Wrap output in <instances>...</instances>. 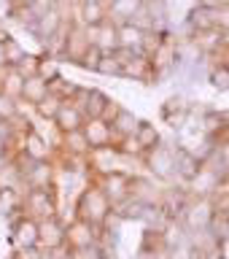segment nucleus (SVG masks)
<instances>
[{"instance_id":"3","label":"nucleus","mask_w":229,"mask_h":259,"mask_svg":"<svg viewBox=\"0 0 229 259\" xmlns=\"http://www.w3.org/2000/svg\"><path fill=\"white\" fill-rule=\"evenodd\" d=\"M141 165L149 170V173H154L157 178H173V170H175V149H170V146H165V143L154 146V149L143 151Z\"/></svg>"},{"instance_id":"22","label":"nucleus","mask_w":229,"mask_h":259,"mask_svg":"<svg viewBox=\"0 0 229 259\" xmlns=\"http://www.w3.org/2000/svg\"><path fill=\"white\" fill-rule=\"evenodd\" d=\"M95 73L97 76H108V78H121V57L116 52H103Z\"/></svg>"},{"instance_id":"17","label":"nucleus","mask_w":229,"mask_h":259,"mask_svg":"<svg viewBox=\"0 0 229 259\" xmlns=\"http://www.w3.org/2000/svg\"><path fill=\"white\" fill-rule=\"evenodd\" d=\"M143 8V0H111L108 3V22L121 24L132 22V16Z\"/></svg>"},{"instance_id":"14","label":"nucleus","mask_w":229,"mask_h":259,"mask_svg":"<svg viewBox=\"0 0 229 259\" xmlns=\"http://www.w3.org/2000/svg\"><path fill=\"white\" fill-rule=\"evenodd\" d=\"M116 40H119V49H124V52L143 54V30L138 24L132 22L116 24Z\"/></svg>"},{"instance_id":"36","label":"nucleus","mask_w":229,"mask_h":259,"mask_svg":"<svg viewBox=\"0 0 229 259\" xmlns=\"http://www.w3.org/2000/svg\"><path fill=\"white\" fill-rule=\"evenodd\" d=\"M135 259H167V251H138Z\"/></svg>"},{"instance_id":"19","label":"nucleus","mask_w":229,"mask_h":259,"mask_svg":"<svg viewBox=\"0 0 229 259\" xmlns=\"http://www.w3.org/2000/svg\"><path fill=\"white\" fill-rule=\"evenodd\" d=\"M46 95H49V84L38 76V73H35V76L24 78V84H22V100H27V103L35 105V103L43 100Z\"/></svg>"},{"instance_id":"33","label":"nucleus","mask_w":229,"mask_h":259,"mask_svg":"<svg viewBox=\"0 0 229 259\" xmlns=\"http://www.w3.org/2000/svg\"><path fill=\"white\" fill-rule=\"evenodd\" d=\"M121 108H124V105H121L119 100H113V97H108V103H105V108H103V113H100V119L111 124V121L119 116V111H121Z\"/></svg>"},{"instance_id":"31","label":"nucleus","mask_w":229,"mask_h":259,"mask_svg":"<svg viewBox=\"0 0 229 259\" xmlns=\"http://www.w3.org/2000/svg\"><path fill=\"white\" fill-rule=\"evenodd\" d=\"M100 49H97L95 44H89L86 46V52L81 54V60H78V68L81 70H89V73H95V68H97V62H100Z\"/></svg>"},{"instance_id":"38","label":"nucleus","mask_w":229,"mask_h":259,"mask_svg":"<svg viewBox=\"0 0 229 259\" xmlns=\"http://www.w3.org/2000/svg\"><path fill=\"white\" fill-rule=\"evenodd\" d=\"M216 259H226V256H224V254H221V256H216Z\"/></svg>"},{"instance_id":"35","label":"nucleus","mask_w":229,"mask_h":259,"mask_svg":"<svg viewBox=\"0 0 229 259\" xmlns=\"http://www.w3.org/2000/svg\"><path fill=\"white\" fill-rule=\"evenodd\" d=\"M68 259H100L97 256V248H81V251H70L68 248Z\"/></svg>"},{"instance_id":"12","label":"nucleus","mask_w":229,"mask_h":259,"mask_svg":"<svg viewBox=\"0 0 229 259\" xmlns=\"http://www.w3.org/2000/svg\"><path fill=\"white\" fill-rule=\"evenodd\" d=\"M159 116H162V121H167V124L181 127L184 121L192 116L189 113V100H186L184 95H170L167 100L159 105Z\"/></svg>"},{"instance_id":"37","label":"nucleus","mask_w":229,"mask_h":259,"mask_svg":"<svg viewBox=\"0 0 229 259\" xmlns=\"http://www.w3.org/2000/svg\"><path fill=\"white\" fill-rule=\"evenodd\" d=\"M0 65H6V57H3V38H0Z\"/></svg>"},{"instance_id":"5","label":"nucleus","mask_w":229,"mask_h":259,"mask_svg":"<svg viewBox=\"0 0 229 259\" xmlns=\"http://www.w3.org/2000/svg\"><path fill=\"white\" fill-rule=\"evenodd\" d=\"M132 178H135V176L116 170V173H105V176H100V178H95V181H97V186L105 192V197L111 200V205H116V202H121V200L129 197V192H132Z\"/></svg>"},{"instance_id":"27","label":"nucleus","mask_w":229,"mask_h":259,"mask_svg":"<svg viewBox=\"0 0 229 259\" xmlns=\"http://www.w3.org/2000/svg\"><path fill=\"white\" fill-rule=\"evenodd\" d=\"M208 232L213 235L216 240L226 243L229 240V216L226 213H216L213 210V216H210V222H208Z\"/></svg>"},{"instance_id":"34","label":"nucleus","mask_w":229,"mask_h":259,"mask_svg":"<svg viewBox=\"0 0 229 259\" xmlns=\"http://www.w3.org/2000/svg\"><path fill=\"white\" fill-rule=\"evenodd\" d=\"M218 30L224 32H229V0H224L221 6H218Z\"/></svg>"},{"instance_id":"30","label":"nucleus","mask_w":229,"mask_h":259,"mask_svg":"<svg viewBox=\"0 0 229 259\" xmlns=\"http://www.w3.org/2000/svg\"><path fill=\"white\" fill-rule=\"evenodd\" d=\"M38 57H40V54H30V52H27L16 65H11V68H16V73H19V76H24V78H27V76H35V73H38Z\"/></svg>"},{"instance_id":"4","label":"nucleus","mask_w":229,"mask_h":259,"mask_svg":"<svg viewBox=\"0 0 229 259\" xmlns=\"http://www.w3.org/2000/svg\"><path fill=\"white\" fill-rule=\"evenodd\" d=\"M19 154H24V157H27L30 162H49V159H57L54 146L49 143L40 133H35L32 127L24 130L22 143H19Z\"/></svg>"},{"instance_id":"15","label":"nucleus","mask_w":229,"mask_h":259,"mask_svg":"<svg viewBox=\"0 0 229 259\" xmlns=\"http://www.w3.org/2000/svg\"><path fill=\"white\" fill-rule=\"evenodd\" d=\"M84 113H81V108H76L70 100H62L60 111H57L54 116V127L60 130V133H73V130H81V124H84Z\"/></svg>"},{"instance_id":"1","label":"nucleus","mask_w":229,"mask_h":259,"mask_svg":"<svg viewBox=\"0 0 229 259\" xmlns=\"http://www.w3.org/2000/svg\"><path fill=\"white\" fill-rule=\"evenodd\" d=\"M73 205H76L78 219H84V222L95 224V227H100L105 219L111 216V210H113L111 200L105 197V192L97 186V181H89L84 189L73 197Z\"/></svg>"},{"instance_id":"2","label":"nucleus","mask_w":229,"mask_h":259,"mask_svg":"<svg viewBox=\"0 0 229 259\" xmlns=\"http://www.w3.org/2000/svg\"><path fill=\"white\" fill-rule=\"evenodd\" d=\"M54 186L49 189H24V200H22V210L35 222H43V219H54L57 210H60V197H57Z\"/></svg>"},{"instance_id":"11","label":"nucleus","mask_w":229,"mask_h":259,"mask_svg":"<svg viewBox=\"0 0 229 259\" xmlns=\"http://www.w3.org/2000/svg\"><path fill=\"white\" fill-rule=\"evenodd\" d=\"M81 133H84L89 149H100V146H111L113 143V130H111L108 121H103L100 116L97 119H84Z\"/></svg>"},{"instance_id":"18","label":"nucleus","mask_w":229,"mask_h":259,"mask_svg":"<svg viewBox=\"0 0 229 259\" xmlns=\"http://www.w3.org/2000/svg\"><path fill=\"white\" fill-rule=\"evenodd\" d=\"M138 124H141V119L135 116L129 108H121L119 111V116L111 121V130H113V143L119 141V138H124V135H135V130H138ZM111 143V146H113Z\"/></svg>"},{"instance_id":"25","label":"nucleus","mask_w":229,"mask_h":259,"mask_svg":"<svg viewBox=\"0 0 229 259\" xmlns=\"http://www.w3.org/2000/svg\"><path fill=\"white\" fill-rule=\"evenodd\" d=\"M208 87H213L216 92H229V68L224 62H216L208 68Z\"/></svg>"},{"instance_id":"32","label":"nucleus","mask_w":229,"mask_h":259,"mask_svg":"<svg viewBox=\"0 0 229 259\" xmlns=\"http://www.w3.org/2000/svg\"><path fill=\"white\" fill-rule=\"evenodd\" d=\"M16 119V100L0 92V121H11Z\"/></svg>"},{"instance_id":"6","label":"nucleus","mask_w":229,"mask_h":259,"mask_svg":"<svg viewBox=\"0 0 229 259\" xmlns=\"http://www.w3.org/2000/svg\"><path fill=\"white\" fill-rule=\"evenodd\" d=\"M97 243V227L84 222V219H76L65 227V248L70 251H81V248H92Z\"/></svg>"},{"instance_id":"21","label":"nucleus","mask_w":229,"mask_h":259,"mask_svg":"<svg viewBox=\"0 0 229 259\" xmlns=\"http://www.w3.org/2000/svg\"><path fill=\"white\" fill-rule=\"evenodd\" d=\"M135 141L141 143L143 151H149V149H154V146L162 143V133L157 130V124H151V121H143V119H141V124H138V130H135Z\"/></svg>"},{"instance_id":"10","label":"nucleus","mask_w":229,"mask_h":259,"mask_svg":"<svg viewBox=\"0 0 229 259\" xmlns=\"http://www.w3.org/2000/svg\"><path fill=\"white\" fill-rule=\"evenodd\" d=\"M38 248L40 251L65 248V227L60 224V219H57V216L38 222Z\"/></svg>"},{"instance_id":"23","label":"nucleus","mask_w":229,"mask_h":259,"mask_svg":"<svg viewBox=\"0 0 229 259\" xmlns=\"http://www.w3.org/2000/svg\"><path fill=\"white\" fill-rule=\"evenodd\" d=\"M49 84V95H54V97H60V100H73V95L78 92V87L76 81H70V78H65L62 73L60 76H54L52 81H46Z\"/></svg>"},{"instance_id":"16","label":"nucleus","mask_w":229,"mask_h":259,"mask_svg":"<svg viewBox=\"0 0 229 259\" xmlns=\"http://www.w3.org/2000/svg\"><path fill=\"white\" fill-rule=\"evenodd\" d=\"M108 19V3L105 0H81L76 22L78 24H100Z\"/></svg>"},{"instance_id":"28","label":"nucleus","mask_w":229,"mask_h":259,"mask_svg":"<svg viewBox=\"0 0 229 259\" xmlns=\"http://www.w3.org/2000/svg\"><path fill=\"white\" fill-rule=\"evenodd\" d=\"M60 105H62V100H60V97H54V95H46L40 103H35V116H38V119H46V121H54L57 111H60Z\"/></svg>"},{"instance_id":"29","label":"nucleus","mask_w":229,"mask_h":259,"mask_svg":"<svg viewBox=\"0 0 229 259\" xmlns=\"http://www.w3.org/2000/svg\"><path fill=\"white\" fill-rule=\"evenodd\" d=\"M60 62L62 60H57V57H49V54H40L38 57V76L43 78V81H52L54 76H60Z\"/></svg>"},{"instance_id":"9","label":"nucleus","mask_w":229,"mask_h":259,"mask_svg":"<svg viewBox=\"0 0 229 259\" xmlns=\"http://www.w3.org/2000/svg\"><path fill=\"white\" fill-rule=\"evenodd\" d=\"M84 32H86V40L95 44L100 52H116L119 49V40H116V24L113 22H100V24H84Z\"/></svg>"},{"instance_id":"24","label":"nucleus","mask_w":229,"mask_h":259,"mask_svg":"<svg viewBox=\"0 0 229 259\" xmlns=\"http://www.w3.org/2000/svg\"><path fill=\"white\" fill-rule=\"evenodd\" d=\"M138 251H170L167 240H165V232L157 230V227H146L143 238H141V248Z\"/></svg>"},{"instance_id":"8","label":"nucleus","mask_w":229,"mask_h":259,"mask_svg":"<svg viewBox=\"0 0 229 259\" xmlns=\"http://www.w3.org/2000/svg\"><path fill=\"white\" fill-rule=\"evenodd\" d=\"M184 24H186L184 38H189L194 30H213V27H218V8H210V6L194 3L189 11H186Z\"/></svg>"},{"instance_id":"7","label":"nucleus","mask_w":229,"mask_h":259,"mask_svg":"<svg viewBox=\"0 0 229 259\" xmlns=\"http://www.w3.org/2000/svg\"><path fill=\"white\" fill-rule=\"evenodd\" d=\"M121 78L138 81V84H149V87L157 84V76H154L151 60H149L146 54L124 57V60H121Z\"/></svg>"},{"instance_id":"20","label":"nucleus","mask_w":229,"mask_h":259,"mask_svg":"<svg viewBox=\"0 0 229 259\" xmlns=\"http://www.w3.org/2000/svg\"><path fill=\"white\" fill-rule=\"evenodd\" d=\"M105 103H108V95H105L103 89H97V87H89L86 89V100H84V105H81V111H84L86 119H97L103 113Z\"/></svg>"},{"instance_id":"39","label":"nucleus","mask_w":229,"mask_h":259,"mask_svg":"<svg viewBox=\"0 0 229 259\" xmlns=\"http://www.w3.org/2000/svg\"><path fill=\"white\" fill-rule=\"evenodd\" d=\"M105 3H111V0H105Z\"/></svg>"},{"instance_id":"13","label":"nucleus","mask_w":229,"mask_h":259,"mask_svg":"<svg viewBox=\"0 0 229 259\" xmlns=\"http://www.w3.org/2000/svg\"><path fill=\"white\" fill-rule=\"evenodd\" d=\"M86 46H89V40H86L84 24L70 22V27H68V38H65V52H62V60H68V62H76V65H78L81 54L86 52Z\"/></svg>"},{"instance_id":"26","label":"nucleus","mask_w":229,"mask_h":259,"mask_svg":"<svg viewBox=\"0 0 229 259\" xmlns=\"http://www.w3.org/2000/svg\"><path fill=\"white\" fill-rule=\"evenodd\" d=\"M24 54H27V49H24L19 40L11 35V32H6V35H3V57H6V65H16Z\"/></svg>"}]
</instances>
